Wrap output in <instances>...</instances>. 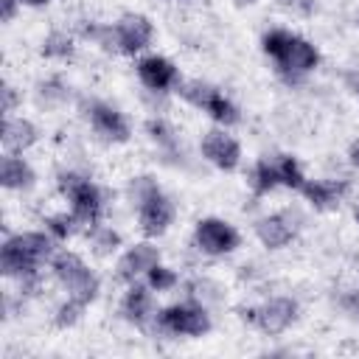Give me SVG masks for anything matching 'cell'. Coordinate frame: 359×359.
Wrapping results in <instances>:
<instances>
[{"mask_svg":"<svg viewBox=\"0 0 359 359\" xmlns=\"http://www.w3.org/2000/svg\"><path fill=\"white\" fill-rule=\"evenodd\" d=\"M261 50L272 59L278 79L283 84H289V87L303 84L320 67V62H323L320 48L311 39H306V36L289 31V28H269V31H264L261 34Z\"/></svg>","mask_w":359,"mask_h":359,"instance_id":"obj_1","label":"cell"},{"mask_svg":"<svg viewBox=\"0 0 359 359\" xmlns=\"http://www.w3.org/2000/svg\"><path fill=\"white\" fill-rule=\"evenodd\" d=\"M56 238L48 230H22L3 238L0 247V272L11 280L31 278L42 272L45 264L56 255Z\"/></svg>","mask_w":359,"mask_h":359,"instance_id":"obj_2","label":"cell"},{"mask_svg":"<svg viewBox=\"0 0 359 359\" xmlns=\"http://www.w3.org/2000/svg\"><path fill=\"white\" fill-rule=\"evenodd\" d=\"M126 194H129V202L135 205L140 233L146 238L165 236L168 227L174 224L177 208H174V199L160 188V182L151 174H137L129 180Z\"/></svg>","mask_w":359,"mask_h":359,"instance_id":"obj_3","label":"cell"},{"mask_svg":"<svg viewBox=\"0 0 359 359\" xmlns=\"http://www.w3.org/2000/svg\"><path fill=\"white\" fill-rule=\"evenodd\" d=\"M56 188L67 199V208L81 222V227H93V224L104 222V210H107L104 191L84 171H76V168L59 171L56 174Z\"/></svg>","mask_w":359,"mask_h":359,"instance_id":"obj_4","label":"cell"},{"mask_svg":"<svg viewBox=\"0 0 359 359\" xmlns=\"http://www.w3.org/2000/svg\"><path fill=\"white\" fill-rule=\"evenodd\" d=\"M185 104H191L194 109L205 112L216 126H236L241 123V109L236 107V101L216 84L202 81V79H188L174 90Z\"/></svg>","mask_w":359,"mask_h":359,"instance_id":"obj_5","label":"cell"},{"mask_svg":"<svg viewBox=\"0 0 359 359\" xmlns=\"http://www.w3.org/2000/svg\"><path fill=\"white\" fill-rule=\"evenodd\" d=\"M50 275L56 278V283L70 294L84 300L87 306L98 297L101 292V278L87 266V261L73 252V250H56V255L50 258Z\"/></svg>","mask_w":359,"mask_h":359,"instance_id":"obj_6","label":"cell"},{"mask_svg":"<svg viewBox=\"0 0 359 359\" xmlns=\"http://www.w3.org/2000/svg\"><path fill=\"white\" fill-rule=\"evenodd\" d=\"M210 328H213L210 309L188 297L157 309V317H154V331L165 337H205Z\"/></svg>","mask_w":359,"mask_h":359,"instance_id":"obj_7","label":"cell"},{"mask_svg":"<svg viewBox=\"0 0 359 359\" xmlns=\"http://www.w3.org/2000/svg\"><path fill=\"white\" fill-rule=\"evenodd\" d=\"M194 247L208 258H224L241 247V236L227 219L202 216L194 224Z\"/></svg>","mask_w":359,"mask_h":359,"instance_id":"obj_8","label":"cell"},{"mask_svg":"<svg viewBox=\"0 0 359 359\" xmlns=\"http://www.w3.org/2000/svg\"><path fill=\"white\" fill-rule=\"evenodd\" d=\"M84 118L90 123V129L104 140V143H126L132 137V126L129 118L109 101L104 98H87L81 101Z\"/></svg>","mask_w":359,"mask_h":359,"instance_id":"obj_9","label":"cell"},{"mask_svg":"<svg viewBox=\"0 0 359 359\" xmlns=\"http://www.w3.org/2000/svg\"><path fill=\"white\" fill-rule=\"evenodd\" d=\"M115 53H123V56H137L143 53L151 39H154V25L146 14L140 11H126L121 14L115 22Z\"/></svg>","mask_w":359,"mask_h":359,"instance_id":"obj_10","label":"cell"},{"mask_svg":"<svg viewBox=\"0 0 359 359\" xmlns=\"http://www.w3.org/2000/svg\"><path fill=\"white\" fill-rule=\"evenodd\" d=\"M135 73H137L140 84L154 95H165V93L177 90L182 84L180 67L163 53H143L135 62Z\"/></svg>","mask_w":359,"mask_h":359,"instance_id":"obj_11","label":"cell"},{"mask_svg":"<svg viewBox=\"0 0 359 359\" xmlns=\"http://www.w3.org/2000/svg\"><path fill=\"white\" fill-rule=\"evenodd\" d=\"M297 314H300V303L294 297L275 294V297H266L264 303L255 306L252 328H258L266 337H278V334H283V331H289L294 325Z\"/></svg>","mask_w":359,"mask_h":359,"instance_id":"obj_12","label":"cell"},{"mask_svg":"<svg viewBox=\"0 0 359 359\" xmlns=\"http://www.w3.org/2000/svg\"><path fill=\"white\" fill-rule=\"evenodd\" d=\"M199 154L219 171H236L241 165V143L227 132V126H213L199 140Z\"/></svg>","mask_w":359,"mask_h":359,"instance_id":"obj_13","label":"cell"},{"mask_svg":"<svg viewBox=\"0 0 359 359\" xmlns=\"http://www.w3.org/2000/svg\"><path fill=\"white\" fill-rule=\"evenodd\" d=\"M121 317L140 328V331H149L154 328V317H157V303H154V289L146 283V280H135V283H126V292L121 297V306H118Z\"/></svg>","mask_w":359,"mask_h":359,"instance_id":"obj_14","label":"cell"},{"mask_svg":"<svg viewBox=\"0 0 359 359\" xmlns=\"http://www.w3.org/2000/svg\"><path fill=\"white\" fill-rule=\"evenodd\" d=\"M297 227L300 224H297V216L292 210H275V213H266V216L255 219L252 233L261 241V247L283 250L297 238Z\"/></svg>","mask_w":359,"mask_h":359,"instance_id":"obj_15","label":"cell"},{"mask_svg":"<svg viewBox=\"0 0 359 359\" xmlns=\"http://www.w3.org/2000/svg\"><path fill=\"white\" fill-rule=\"evenodd\" d=\"M154 264H160V250H157V244H154L151 238L137 241V244H132V247H126V250L121 252V258H118V264H115V280H121V283H135V280L146 278V272H149Z\"/></svg>","mask_w":359,"mask_h":359,"instance_id":"obj_16","label":"cell"},{"mask_svg":"<svg viewBox=\"0 0 359 359\" xmlns=\"http://www.w3.org/2000/svg\"><path fill=\"white\" fill-rule=\"evenodd\" d=\"M351 194V182L345 177L339 180H306L300 188V196L314 208V210H334L342 205V199Z\"/></svg>","mask_w":359,"mask_h":359,"instance_id":"obj_17","label":"cell"},{"mask_svg":"<svg viewBox=\"0 0 359 359\" xmlns=\"http://www.w3.org/2000/svg\"><path fill=\"white\" fill-rule=\"evenodd\" d=\"M3 151H11V154H25L31 146H36L39 140V129L31 118H22V115H6L3 118Z\"/></svg>","mask_w":359,"mask_h":359,"instance_id":"obj_18","label":"cell"},{"mask_svg":"<svg viewBox=\"0 0 359 359\" xmlns=\"http://www.w3.org/2000/svg\"><path fill=\"white\" fill-rule=\"evenodd\" d=\"M143 129H146L149 140L163 151V157H165L171 165H180V163L185 160V151H182L180 135H177V129H174V123H171V121H165V118H160V115H151V118H146Z\"/></svg>","mask_w":359,"mask_h":359,"instance_id":"obj_19","label":"cell"},{"mask_svg":"<svg viewBox=\"0 0 359 359\" xmlns=\"http://www.w3.org/2000/svg\"><path fill=\"white\" fill-rule=\"evenodd\" d=\"M0 182L6 191H31L36 182V171L31 168V163L22 154H11L3 151L0 160Z\"/></svg>","mask_w":359,"mask_h":359,"instance_id":"obj_20","label":"cell"},{"mask_svg":"<svg viewBox=\"0 0 359 359\" xmlns=\"http://www.w3.org/2000/svg\"><path fill=\"white\" fill-rule=\"evenodd\" d=\"M247 182H250V191L255 199L261 196H269L275 188H280V180H278V168H275V157H258L247 174Z\"/></svg>","mask_w":359,"mask_h":359,"instance_id":"obj_21","label":"cell"},{"mask_svg":"<svg viewBox=\"0 0 359 359\" xmlns=\"http://www.w3.org/2000/svg\"><path fill=\"white\" fill-rule=\"evenodd\" d=\"M185 297L202 303L205 309H213V306H222L224 303V289H222L219 280L205 278V275H196V278L185 280Z\"/></svg>","mask_w":359,"mask_h":359,"instance_id":"obj_22","label":"cell"},{"mask_svg":"<svg viewBox=\"0 0 359 359\" xmlns=\"http://www.w3.org/2000/svg\"><path fill=\"white\" fill-rule=\"evenodd\" d=\"M39 53H42L45 59H50V62H67V59H73V53H76V39H73V34L56 28V31H50V34L42 39Z\"/></svg>","mask_w":359,"mask_h":359,"instance_id":"obj_23","label":"cell"},{"mask_svg":"<svg viewBox=\"0 0 359 359\" xmlns=\"http://www.w3.org/2000/svg\"><path fill=\"white\" fill-rule=\"evenodd\" d=\"M275 168H278V180H280V188H289V191H297L306 185V171L300 165V160L294 154H275Z\"/></svg>","mask_w":359,"mask_h":359,"instance_id":"obj_24","label":"cell"},{"mask_svg":"<svg viewBox=\"0 0 359 359\" xmlns=\"http://www.w3.org/2000/svg\"><path fill=\"white\" fill-rule=\"evenodd\" d=\"M87 238H90V247H93V252H95V255H101V258H107V255L118 252V247L123 244L121 233H118L115 227L104 224V222H98V224L87 227Z\"/></svg>","mask_w":359,"mask_h":359,"instance_id":"obj_25","label":"cell"},{"mask_svg":"<svg viewBox=\"0 0 359 359\" xmlns=\"http://www.w3.org/2000/svg\"><path fill=\"white\" fill-rule=\"evenodd\" d=\"M42 224H45V230L62 244V241H67V238H73L79 230H81V222L73 216V210H59V213H48L45 219H42Z\"/></svg>","mask_w":359,"mask_h":359,"instance_id":"obj_26","label":"cell"},{"mask_svg":"<svg viewBox=\"0 0 359 359\" xmlns=\"http://www.w3.org/2000/svg\"><path fill=\"white\" fill-rule=\"evenodd\" d=\"M70 98V84L62 76H48L36 84V101L45 107H59Z\"/></svg>","mask_w":359,"mask_h":359,"instance_id":"obj_27","label":"cell"},{"mask_svg":"<svg viewBox=\"0 0 359 359\" xmlns=\"http://www.w3.org/2000/svg\"><path fill=\"white\" fill-rule=\"evenodd\" d=\"M84 311H87V303L67 294V297L56 306V311H53V325H56V328H73V325L84 317Z\"/></svg>","mask_w":359,"mask_h":359,"instance_id":"obj_28","label":"cell"},{"mask_svg":"<svg viewBox=\"0 0 359 359\" xmlns=\"http://www.w3.org/2000/svg\"><path fill=\"white\" fill-rule=\"evenodd\" d=\"M143 280H146L157 294H160V292H171V289L180 286V275H177V269H174V266H165V264H154V266L146 272Z\"/></svg>","mask_w":359,"mask_h":359,"instance_id":"obj_29","label":"cell"},{"mask_svg":"<svg viewBox=\"0 0 359 359\" xmlns=\"http://www.w3.org/2000/svg\"><path fill=\"white\" fill-rule=\"evenodd\" d=\"M337 306L348 314V320H353L359 325V289H345L339 297H337Z\"/></svg>","mask_w":359,"mask_h":359,"instance_id":"obj_30","label":"cell"},{"mask_svg":"<svg viewBox=\"0 0 359 359\" xmlns=\"http://www.w3.org/2000/svg\"><path fill=\"white\" fill-rule=\"evenodd\" d=\"M0 95H3V104H0L3 118H6V115H14V112H17V104H20V93H17V87L6 81L3 90H0Z\"/></svg>","mask_w":359,"mask_h":359,"instance_id":"obj_31","label":"cell"},{"mask_svg":"<svg viewBox=\"0 0 359 359\" xmlns=\"http://www.w3.org/2000/svg\"><path fill=\"white\" fill-rule=\"evenodd\" d=\"M280 6L289 8V11H294V14H303V17H309V14L317 11V0H280Z\"/></svg>","mask_w":359,"mask_h":359,"instance_id":"obj_32","label":"cell"},{"mask_svg":"<svg viewBox=\"0 0 359 359\" xmlns=\"http://www.w3.org/2000/svg\"><path fill=\"white\" fill-rule=\"evenodd\" d=\"M20 6H22L20 0H0V20H3V22H11Z\"/></svg>","mask_w":359,"mask_h":359,"instance_id":"obj_33","label":"cell"},{"mask_svg":"<svg viewBox=\"0 0 359 359\" xmlns=\"http://www.w3.org/2000/svg\"><path fill=\"white\" fill-rule=\"evenodd\" d=\"M342 81H345V87L359 98V67H353V70H342Z\"/></svg>","mask_w":359,"mask_h":359,"instance_id":"obj_34","label":"cell"},{"mask_svg":"<svg viewBox=\"0 0 359 359\" xmlns=\"http://www.w3.org/2000/svg\"><path fill=\"white\" fill-rule=\"evenodd\" d=\"M348 163H351V168L359 171V137L351 140V146H348Z\"/></svg>","mask_w":359,"mask_h":359,"instance_id":"obj_35","label":"cell"},{"mask_svg":"<svg viewBox=\"0 0 359 359\" xmlns=\"http://www.w3.org/2000/svg\"><path fill=\"white\" fill-rule=\"evenodd\" d=\"M22 6H31V8H42V6H48V3H53V0H20Z\"/></svg>","mask_w":359,"mask_h":359,"instance_id":"obj_36","label":"cell"},{"mask_svg":"<svg viewBox=\"0 0 359 359\" xmlns=\"http://www.w3.org/2000/svg\"><path fill=\"white\" fill-rule=\"evenodd\" d=\"M353 222L359 224V205H353Z\"/></svg>","mask_w":359,"mask_h":359,"instance_id":"obj_37","label":"cell"},{"mask_svg":"<svg viewBox=\"0 0 359 359\" xmlns=\"http://www.w3.org/2000/svg\"><path fill=\"white\" fill-rule=\"evenodd\" d=\"M236 3H241V6H252V3H258V0H236Z\"/></svg>","mask_w":359,"mask_h":359,"instance_id":"obj_38","label":"cell"},{"mask_svg":"<svg viewBox=\"0 0 359 359\" xmlns=\"http://www.w3.org/2000/svg\"><path fill=\"white\" fill-rule=\"evenodd\" d=\"M356 25H359V11H356Z\"/></svg>","mask_w":359,"mask_h":359,"instance_id":"obj_39","label":"cell"}]
</instances>
